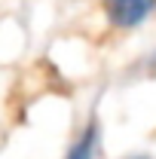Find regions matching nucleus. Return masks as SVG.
<instances>
[{"label": "nucleus", "mask_w": 156, "mask_h": 159, "mask_svg": "<svg viewBox=\"0 0 156 159\" xmlns=\"http://www.w3.org/2000/svg\"><path fill=\"white\" fill-rule=\"evenodd\" d=\"M156 9V0H104V12L113 28H138L141 21L150 19V12Z\"/></svg>", "instance_id": "1"}, {"label": "nucleus", "mask_w": 156, "mask_h": 159, "mask_svg": "<svg viewBox=\"0 0 156 159\" xmlns=\"http://www.w3.org/2000/svg\"><path fill=\"white\" fill-rule=\"evenodd\" d=\"M98 147H101V129H98V122L92 119L77 138H74V144L67 147V156L64 159H95Z\"/></svg>", "instance_id": "2"}, {"label": "nucleus", "mask_w": 156, "mask_h": 159, "mask_svg": "<svg viewBox=\"0 0 156 159\" xmlns=\"http://www.w3.org/2000/svg\"><path fill=\"white\" fill-rule=\"evenodd\" d=\"M147 64H150V67H156V52L150 55V61H147Z\"/></svg>", "instance_id": "3"}, {"label": "nucleus", "mask_w": 156, "mask_h": 159, "mask_svg": "<svg viewBox=\"0 0 156 159\" xmlns=\"http://www.w3.org/2000/svg\"><path fill=\"white\" fill-rule=\"evenodd\" d=\"M129 159H147V156H129Z\"/></svg>", "instance_id": "4"}]
</instances>
